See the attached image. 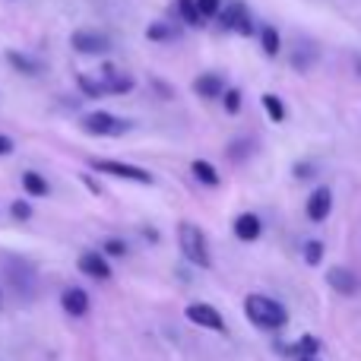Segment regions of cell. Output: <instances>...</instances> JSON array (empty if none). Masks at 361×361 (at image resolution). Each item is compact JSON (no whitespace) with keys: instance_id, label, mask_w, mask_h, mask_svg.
<instances>
[{"instance_id":"13","label":"cell","mask_w":361,"mask_h":361,"mask_svg":"<svg viewBox=\"0 0 361 361\" xmlns=\"http://www.w3.org/2000/svg\"><path fill=\"white\" fill-rule=\"evenodd\" d=\"M235 235L241 238V241H257V238L263 235V222L257 212H241V216L235 219Z\"/></svg>"},{"instance_id":"8","label":"cell","mask_w":361,"mask_h":361,"mask_svg":"<svg viewBox=\"0 0 361 361\" xmlns=\"http://www.w3.org/2000/svg\"><path fill=\"white\" fill-rule=\"evenodd\" d=\"M70 44H73L80 54H105L108 51V38L102 35V32H73V38H70Z\"/></svg>"},{"instance_id":"11","label":"cell","mask_w":361,"mask_h":361,"mask_svg":"<svg viewBox=\"0 0 361 361\" xmlns=\"http://www.w3.org/2000/svg\"><path fill=\"white\" fill-rule=\"evenodd\" d=\"M61 307L70 314V317H86V314H89V295L82 292L80 286L63 288V295H61Z\"/></svg>"},{"instance_id":"32","label":"cell","mask_w":361,"mask_h":361,"mask_svg":"<svg viewBox=\"0 0 361 361\" xmlns=\"http://www.w3.org/2000/svg\"><path fill=\"white\" fill-rule=\"evenodd\" d=\"M0 307H4V295H0Z\"/></svg>"},{"instance_id":"6","label":"cell","mask_w":361,"mask_h":361,"mask_svg":"<svg viewBox=\"0 0 361 361\" xmlns=\"http://www.w3.org/2000/svg\"><path fill=\"white\" fill-rule=\"evenodd\" d=\"M219 23H222V29L228 32H238V35H254V19H250L247 6L244 4H228L222 13H219Z\"/></svg>"},{"instance_id":"28","label":"cell","mask_w":361,"mask_h":361,"mask_svg":"<svg viewBox=\"0 0 361 361\" xmlns=\"http://www.w3.org/2000/svg\"><path fill=\"white\" fill-rule=\"evenodd\" d=\"M10 212H13V219H19V222H25V219L32 216V206L25 203V200H16V203L10 206Z\"/></svg>"},{"instance_id":"30","label":"cell","mask_w":361,"mask_h":361,"mask_svg":"<svg viewBox=\"0 0 361 361\" xmlns=\"http://www.w3.org/2000/svg\"><path fill=\"white\" fill-rule=\"evenodd\" d=\"M10 152H13V140L0 133V159H4V156H10Z\"/></svg>"},{"instance_id":"12","label":"cell","mask_w":361,"mask_h":361,"mask_svg":"<svg viewBox=\"0 0 361 361\" xmlns=\"http://www.w3.org/2000/svg\"><path fill=\"white\" fill-rule=\"evenodd\" d=\"M326 282H330V288H336L339 295H355L361 288L358 276L352 273V269H345V267H333L330 273H326Z\"/></svg>"},{"instance_id":"7","label":"cell","mask_w":361,"mask_h":361,"mask_svg":"<svg viewBox=\"0 0 361 361\" xmlns=\"http://www.w3.org/2000/svg\"><path fill=\"white\" fill-rule=\"evenodd\" d=\"M333 209V190L330 187H314V193L307 197V219L311 222H324Z\"/></svg>"},{"instance_id":"25","label":"cell","mask_w":361,"mask_h":361,"mask_svg":"<svg viewBox=\"0 0 361 361\" xmlns=\"http://www.w3.org/2000/svg\"><path fill=\"white\" fill-rule=\"evenodd\" d=\"M197 10L203 19H212L222 13V0H197Z\"/></svg>"},{"instance_id":"2","label":"cell","mask_w":361,"mask_h":361,"mask_svg":"<svg viewBox=\"0 0 361 361\" xmlns=\"http://www.w3.org/2000/svg\"><path fill=\"white\" fill-rule=\"evenodd\" d=\"M178 244H180V254L187 257V263L200 269H209L212 267V254H209V241H206L203 228L193 222H180L178 225Z\"/></svg>"},{"instance_id":"34","label":"cell","mask_w":361,"mask_h":361,"mask_svg":"<svg viewBox=\"0 0 361 361\" xmlns=\"http://www.w3.org/2000/svg\"><path fill=\"white\" fill-rule=\"evenodd\" d=\"M358 70H361V57H358Z\"/></svg>"},{"instance_id":"22","label":"cell","mask_w":361,"mask_h":361,"mask_svg":"<svg viewBox=\"0 0 361 361\" xmlns=\"http://www.w3.org/2000/svg\"><path fill=\"white\" fill-rule=\"evenodd\" d=\"M76 82H80V89L89 95V99H99V95H105V86H102V80H92L89 73H80V76H76Z\"/></svg>"},{"instance_id":"9","label":"cell","mask_w":361,"mask_h":361,"mask_svg":"<svg viewBox=\"0 0 361 361\" xmlns=\"http://www.w3.org/2000/svg\"><path fill=\"white\" fill-rule=\"evenodd\" d=\"M80 273L105 282V279H111V263H108L105 254H99V250H86V254L80 257Z\"/></svg>"},{"instance_id":"33","label":"cell","mask_w":361,"mask_h":361,"mask_svg":"<svg viewBox=\"0 0 361 361\" xmlns=\"http://www.w3.org/2000/svg\"><path fill=\"white\" fill-rule=\"evenodd\" d=\"M305 361H320V358H305Z\"/></svg>"},{"instance_id":"3","label":"cell","mask_w":361,"mask_h":361,"mask_svg":"<svg viewBox=\"0 0 361 361\" xmlns=\"http://www.w3.org/2000/svg\"><path fill=\"white\" fill-rule=\"evenodd\" d=\"M92 169L99 175H111V178H124V180H133V184H152V175L140 165H130V162H118V159H92Z\"/></svg>"},{"instance_id":"15","label":"cell","mask_w":361,"mask_h":361,"mask_svg":"<svg viewBox=\"0 0 361 361\" xmlns=\"http://www.w3.org/2000/svg\"><path fill=\"white\" fill-rule=\"evenodd\" d=\"M286 355H292V358H298V361L317 358V355H320V339H317V336H301L295 345H288Z\"/></svg>"},{"instance_id":"19","label":"cell","mask_w":361,"mask_h":361,"mask_svg":"<svg viewBox=\"0 0 361 361\" xmlns=\"http://www.w3.org/2000/svg\"><path fill=\"white\" fill-rule=\"evenodd\" d=\"M23 187L29 197H48V180L38 171H23Z\"/></svg>"},{"instance_id":"18","label":"cell","mask_w":361,"mask_h":361,"mask_svg":"<svg viewBox=\"0 0 361 361\" xmlns=\"http://www.w3.org/2000/svg\"><path fill=\"white\" fill-rule=\"evenodd\" d=\"M260 48H263V54L267 57H276L282 51V38H279V32H276L273 25H263L260 29Z\"/></svg>"},{"instance_id":"17","label":"cell","mask_w":361,"mask_h":361,"mask_svg":"<svg viewBox=\"0 0 361 361\" xmlns=\"http://www.w3.org/2000/svg\"><path fill=\"white\" fill-rule=\"evenodd\" d=\"M190 171H193V178H197L200 184H206V187H219V180H222V178H219V171L212 169L206 159H197V162L190 165Z\"/></svg>"},{"instance_id":"16","label":"cell","mask_w":361,"mask_h":361,"mask_svg":"<svg viewBox=\"0 0 361 361\" xmlns=\"http://www.w3.org/2000/svg\"><path fill=\"white\" fill-rule=\"evenodd\" d=\"M6 61H10V67H13V70H19V73H25V76L42 73V63H38L35 57H29V54H19V51H10V54H6Z\"/></svg>"},{"instance_id":"23","label":"cell","mask_w":361,"mask_h":361,"mask_svg":"<svg viewBox=\"0 0 361 361\" xmlns=\"http://www.w3.org/2000/svg\"><path fill=\"white\" fill-rule=\"evenodd\" d=\"M146 35H149L152 42H169V38H175V29H171L169 23H152L149 29H146Z\"/></svg>"},{"instance_id":"10","label":"cell","mask_w":361,"mask_h":361,"mask_svg":"<svg viewBox=\"0 0 361 361\" xmlns=\"http://www.w3.org/2000/svg\"><path fill=\"white\" fill-rule=\"evenodd\" d=\"M99 80H102V86H105V92H111V95H124V92H130V89H133L130 76L121 73V70L111 67V63H105V67H102Z\"/></svg>"},{"instance_id":"4","label":"cell","mask_w":361,"mask_h":361,"mask_svg":"<svg viewBox=\"0 0 361 361\" xmlns=\"http://www.w3.org/2000/svg\"><path fill=\"white\" fill-rule=\"evenodd\" d=\"M127 121L124 118H114L108 111H92L82 118V130L92 133V137H124L127 133Z\"/></svg>"},{"instance_id":"1","label":"cell","mask_w":361,"mask_h":361,"mask_svg":"<svg viewBox=\"0 0 361 361\" xmlns=\"http://www.w3.org/2000/svg\"><path fill=\"white\" fill-rule=\"evenodd\" d=\"M244 314L260 330H282L288 324V311L269 295H247L244 298Z\"/></svg>"},{"instance_id":"20","label":"cell","mask_w":361,"mask_h":361,"mask_svg":"<svg viewBox=\"0 0 361 361\" xmlns=\"http://www.w3.org/2000/svg\"><path fill=\"white\" fill-rule=\"evenodd\" d=\"M260 102H263V108H267V114H269V121H273V124H282V121H286V105H282L279 95L267 92Z\"/></svg>"},{"instance_id":"21","label":"cell","mask_w":361,"mask_h":361,"mask_svg":"<svg viewBox=\"0 0 361 361\" xmlns=\"http://www.w3.org/2000/svg\"><path fill=\"white\" fill-rule=\"evenodd\" d=\"M178 10H180V16H184L187 25H203V16H200V10H197V0H178Z\"/></svg>"},{"instance_id":"29","label":"cell","mask_w":361,"mask_h":361,"mask_svg":"<svg viewBox=\"0 0 361 361\" xmlns=\"http://www.w3.org/2000/svg\"><path fill=\"white\" fill-rule=\"evenodd\" d=\"M105 250H108L111 257H124V254H127V244L118 241V238H111V241H105Z\"/></svg>"},{"instance_id":"27","label":"cell","mask_w":361,"mask_h":361,"mask_svg":"<svg viewBox=\"0 0 361 361\" xmlns=\"http://www.w3.org/2000/svg\"><path fill=\"white\" fill-rule=\"evenodd\" d=\"M247 146H250V140H238V143H231V146H228V156L235 159V162H241V159L250 152Z\"/></svg>"},{"instance_id":"31","label":"cell","mask_w":361,"mask_h":361,"mask_svg":"<svg viewBox=\"0 0 361 361\" xmlns=\"http://www.w3.org/2000/svg\"><path fill=\"white\" fill-rule=\"evenodd\" d=\"M307 171H311V165H298V169H295V175H298V178H307Z\"/></svg>"},{"instance_id":"14","label":"cell","mask_w":361,"mask_h":361,"mask_svg":"<svg viewBox=\"0 0 361 361\" xmlns=\"http://www.w3.org/2000/svg\"><path fill=\"white\" fill-rule=\"evenodd\" d=\"M193 92L200 99H219V95H225V82L219 73H200L197 82H193Z\"/></svg>"},{"instance_id":"5","label":"cell","mask_w":361,"mask_h":361,"mask_svg":"<svg viewBox=\"0 0 361 361\" xmlns=\"http://www.w3.org/2000/svg\"><path fill=\"white\" fill-rule=\"evenodd\" d=\"M184 314L193 326H203V330H212V333H225V317L212 305H206V301H193V305H187Z\"/></svg>"},{"instance_id":"26","label":"cell","mask_w":361,"mask_h":361,"mask_svg":"<svg viewBox=\"0 0 361 361\" xmlns=\"http://www.w3.org/2000/svg\"><path fill=\"white\" fill-rule=\"evenodd\" d=\"M225 111L228 114L241 111V92H238V89H225Z\"/></svg>"},{"instance_id":"24","label":"cell","mask_w":361,"mask_h":361,"mask_svg":"<svg viewBox=\"0 0 361 361\" xmlns=\"http://www.w3.org/2000/svg\"><path fill=\"white\" fill-rule=\"evenodd\" d=\"M320 260H324V244H320V241H307L305 244V263L317 267Z\"/></svg>"}]
</instances>
